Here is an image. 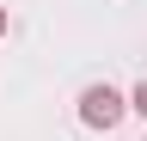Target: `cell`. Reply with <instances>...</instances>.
Listing matches in <instances>:
<instances>
[{"label":"cell","mask_w":147,"mask_h":141,"mask_svg":"<svg viewBox=\"0 0 147 141\" xmlns=\"http://www.w3.org/2000/svg\"><path fill=\"white\" fill-rule=\"evenodd\" d=\"M129 111H135V104H129V98L117 92V86H104V80L80 92V123H86V129H104V135H110V129H117V123H123Z\"/></svg>","instance_id":"cell-1"},{"label":"cell","mask_w":147,"mask_h":141,"mask_svg":"<svg viewBox=\"0 0 147 141\" xmlns=\"http://www.w3.org/2000/svg\"><path fill=\"white\" fill-rule=\"evenodd\" d=\"M129 104H135V111H141V117H147V80H141V86H135V92H129Z\"/></svg>","instance_id":"cell-2"},{"label":"cell","mask_w":147,"mask_h":141,"mask_svg":"<svg viewBox=\"0 0 147 141\" xmlns=\"http://www.w3.org/2000/svg\"><path fill=\"white\" fill-rule=\"evenodd\" d=\"M6 31H12V19H6V0H0V37H6Z\"/></svg>","instance_id":"cell-3"}]
</instances>
